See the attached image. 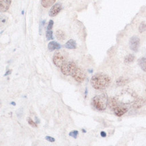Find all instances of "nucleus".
<instances>
[{"mask_svg": "<svg viewBox=\"0 0 146 146\" xmlns=\"http://www.w3.org/2000/svg\"><path fill=\"white\" fill-rule=\"evenodd\" d=\"M82 131H83V132H84V133H86V131H85V130H84V129H83Z\"/></svg>", "mask_w": 146, "mask_h": 146, "instance_id": "nucleus-30", "label": "nucleus"}, {"mask_svg": "<svg viewBox=\"0 0 146 146\" xmlns=\"http://www.w3.org/2000/svg\"><path fill=\"white\" fill-rule=\"evenodd\" d=\"M56 37H57V38L59 40L63 41L66 38V35H65L64 32L61 31V30H59V31L56 32Z\"/></svg>", "mask_w": 146, "mask_h": 146, "instance_id": "nucleus-17", "label": "nucleus"}, {"mask_svg": "<svg viewBox=\"0 0 146 146\" xmlns=\"http://www.w3.org/2000/svg\"><path fill=\"white\" fill-rule=\"evenodd\" d=\"M145 92H146V90H145Z\"/></svg>", "mask_w": 146, "mask_h": 146, "instance_id": "nucleus-31", "label": "nucleus"}, {"mask_svg": "<svg viewBox=\"0 0 146 146\" xmlns=\"http://www.w3.org/2000/svg\"><path fill=\"white\" fill-rule=\"evenodd\" d=\"M115 97L119 103L127 106L133 104L138 96L134 90L130 88H126L123 90Z\"/></svg>", "mask_w": 146, "mask_h": 146, "instance_id": "nucleus-2", "label": "nucleus"}, {"mask_svg": "<svg viewBox=\"0 0 146 146\" xmlns=\"http://www.w3.org/2000/svg\"><path fill=\"white\" fill-rule=\"evenodd\" d=\"M46 37L48 40H50L53 38V31H47L46 33Z\"/></svg>", "mask_w": 146, "mask_h": 146, "instance_id": "nucleus-21", "label": "nucleus"}, {"mask_svg": "<svg viewBox=\"0 0 146 146\" xmlns=\"http://www.w3.org/2000/svg\"><path fill=\"white\" fill-rule=\"evenodd\" d=\"M119 104L120 103L119 102V101L117 100L116 97H110V98H108V106L109 107L110 110H115V108L117 107Z\"/></svg>", "mask_w": 146, "mask_h": 146, "instance_id": "nucleus-12", "label": "nucleus"}, {"mask_svg": "<svg viewBox=\"0 0 146 146\" xmlns=\"http://www.w3.org/2000/svg\"><path fill=\"white\" fill-rule=\"evenodd\" d=\"M62 10V5L60 3H55V5L52 6L51 8L49 11V16L50 17H55L61 12V10Z\"/></svg>", "mask_w": 146, "mask_h": 146, "instance_id": "nucleus-9", "label": "nucleus"}, {"mask_svg": "<svg viewBox=\"0 0 146 146\" xmlns=\"http://www.w3.org/2000/svg\"><path fill=\"white\" fill-rule=\"evenodd\" d=\"M128 82V79H126V78L121 77V78H118V80L116 81V85H117V86H124L125 84H127Z\"/></svg>", "mask_w": 146, "mask_h": 146, "instance_id": "nucleus-16", "label": "nucleus"}, {"mask_svg": "<svg viewBox=\"0 0 146 146\" xmlns=\"http://www.w3.org/2000/svg\"><path fill=\"white\" fill-rule=\"evenodd\" d=\"M56 1V0H41V5L45 8L51 6Z\"/></svg>", "mask_w": 146, "mask_h": 146, "instance_id": "nucleus-18", "label": "nucleus"}, {"mask_svg": "<svg viewBox=\"0 0 146 146\" xmlns=\"http://www.w3.org/2000/svg\"><path fill=\"white\" fill-rule=\"evenodd\" d=\"M27 121L28 123H29V124L31 125V127H34V128H36V127H37V125L36 123L35 122V121H33V120H32L31 118H27Z\"/></svg>", "mask_w": 146, "mask_h": 146, "instance_id": "nucleus-22", "label": "nucleus"}, {"mask_svg": "<svg viewBox=\"0 0 146 146\" xmlns=\"http://www.w3.org/2000/svg\"><path fill=\"white\" fill-rule=\"evenodd\" d=\"M11 104H14V105H15V104H15V102H12V103H11Z\"/></svg>", "mask_w": 146, "mask_h": 146, "instance_id": "nucleus-29", "label": "nucleus"}, {"mask_svg": "<svg viewBox=\"0 0 146 146\" xmlns=\"http://www.w3.org/2000/svg\"><path fill=\"white\" fill-rule=\"evenodd\" d=\"M110 77L103 73H98L94 75L90 80L92 86L98 90L106 89L110 85Z\"/></svg>", "mask_w": 146, "mask_h": 146, "instance_id": "nucleus-1", "label": "nucleus"}, {"mask_svg": "<svg viewBox=\"0 0 146 146\" xmlns=\"http://www.w3.org/2000/svg\"><path fill=\"white\" fill-rule=\"evenodd\" d=\"M146 104V98H143V97H137L136 98V100H135V102L133 103V107L135 108H141L142 106Z\"/></svg>", "mask_w": 146, "mask_h": 146, "instance_id": "nucleus-10", "label": "nucleus"}, {"mask_svg": "<svg viewBox=\"0 0 146 146\" xmlns=\"http://www.w3.org/2000/svg\"><path fill=\"white\" fill-rule=\"evenodd\" d=\"M100 135H101V136L102 137H105L106 136V133L105 132H104V131H102L100 133Z\"/></svg>", "mask_w": 146, "mask_h": 146, "instance_id": "nucleus-26", "label": "nucleus"}, {"mask_svg": "<svg viewBox=\"0 0 146 146\" xmlns=\"http://www.w3.org/2000/svg\"><path fill=\"white\" fill-rule=\"evenodd\" d=\"M113 111L116 116L120 117H122L123 115H125L128 111V108L126 107V105H124V104H122L120 103L119 105L115 108V110Z\"/></svg>", "mask_w": 146, "mask_h": 146, "instance_id": "nucleus-8", "label": "nucleus"}, {"mask_svg": "<svg viewBox=\"0 0 146 146\" xmlns=\"http://www.w3.org/2000/svg\"><path fill=\"white\" fill-rule=\"evenodd\" d=\"M12 0H0V11L1 12H5L8 10Z\"/></svg>", "mask_w": 146, "mask_h": 146, "instance_id": "nucleus-11", "label": "nucleus"}, {"mask_svg": "<svg viewBox=\"0 0 146 146\" xmlns=\"http://www.w3.org/2000/svg\"><path fill=\"white\" fill-rule=\"evenodd\" d=\"M77 69V65L73 61H67L63 63L61 67V72L65 76H72Z\"/></svg>", "mask_w": 146, "mask_h": 146, "instance_id": "nucleus-4", "label": "nucleus"}, {"mask_svg": "<svg viewBox=\"0 0 146 146\" xmlns=\"http://www.w3.org/2000/svg\"><path fill=\"white\" fill-rule=\"evenodd\" d=\"M138 65L143 72H146V57H141L137 60Z\"/></svg>", "mask_w": 146, "mask_h": 146, "instance_id": "nucleus-15", "label": "nucleus"}, {"mask_svg": "<svg viewBox=\"0 0 146 146\" xmlns=\"http://www.w3.org/2000/svg\"><path fill=\"white\" fill-rule=\"evenodd\" d=\"M108 98L106 93H102L96 95L92 98V105L94 107L99 111L106 110L108 106Z\"/></svg>", "mask_w": 146, "mask_h": 146, "instance_id": "nucleus-3", "label": "nucleus"}, {"mask_svg": "<svg viewBox=\"0 0 146 146\" xmlns=\"http://www.w3.org/2000/svg\"><path fill=\"white\" fill-rule=\"evenodd\" d=\"M53 61L56 67H61L63 63L65 62V57L62 52L57 50V51H55L53 55Z\"/></svg>", "mask_w": 146, "mask_h": 146, "instance_id": "nucleus-5", "label": "nucleus"}, {"mask_svg": "<svg viewBox=\"0 0 146 146\" xmlns=\"http://www.w3.org/2000/svg\"><path fill=\"white\" fill-rule=\"evenodd\" d=\"M135 60V56L132 54H129V55H127L124 59V62L126 64H129V63H132Z\"/></svg>", "mask_w": 146, "mask_h": 146, "instance_id": "nucleus-19", "label": "nucleus"}, {"mask_svg": "<svg viewBox=\"0 0 146 146\" xmlns=\"http://www.w3.org/2000/svg\"><path fill=\"white\" fill-rule=\"evenodd\" d=\"M72 76L76 81L79 82V83H82L86 78V74L85 71L81 67H77L76 71L74 72Z\"/></svg>", "mask_w": 146, "mask_h": 146, "instance_id": "nucleus-6", "label": "nucleus"}, {"mask_svg": "<svg viewBox=\"0 0 146 146\" xmlns=\"http://www.w3.org/2000/svg\"><path fill=\"white\" fill-rule=\"evenodd\" d=\"M45 139L49 142H54L55 141V139H54L53 137H50V136H46Z\"/></svg>", "mask_w": 146, "mask_h": 146, "instance_id": "nucleus-25", "label": "nucleus"}, {"mask_svg": "<svg viewBox=\"0 0 146 146\" xmlns=\"http://www.w3.org/2000/svg\"><path fill=\"white\" fill-rule=\"evenodd\" d=\"M85 95H86H86H87V89H86V92H85Z\"/></svg>", "mask_w": 146, "mask_h": 146, "instance_id": "nucleus-28", "label": "nucleus"}, {"mask_svg": "<svg viewBox=\"0 0 146 146\" xmlns=\"http://www.w3.org/2000/svg\"><path fill=\"white\" fill-rule=\"evenodd\" d=\"M61 48V45L55 41H51L48 44V49L50 51H53L55 50H59Z\"/></svg>", "mask_w": 146, "mask_h": 146, "instance_id": "nucleus-13", "label": "nucleus"}, {"mask_svg": "<svg viewBox=\"0 0 146 146\" xmlns=\"http://www.w3.org/2000/svg\"><path fill=\"white\" fill-rule=\"evenodd\" d=\"M65 48H68V49H75L77 47L76 42L73 39H70L63 45Z\"/></svg>", "mask_w": 146, "mask_h": 146, "instance_id": "nucleus-14", "label": "nucleus"}, {"mask_svg": "<svg viewBox=\"0 0 146 146\" xmlns=\"http://www.w3.org/2000/svg\"><path fill=\"white\" fill-rule=\"evenodd\" d=\"M69 135H70V136L72 137L75 138V139H76L77 136H78V131H73L70 132Z\"/></svg>", "mask_w": 146, "mask_h": 146, "instance_id": "nucleus-23", "label": "nucleus"}, {"mask_svg": "<svg viewBox=\"0 0 146 146\" xmlns=\"http://www.w3.org/2000/svg\"><path fill=\"white\" fill-rule=\"evenodd\" d=\"M140 44V40L139 37L134 36H132L129 40V47L132 50L137 52L139 48Z\"/></svg>", "mask_w": 146, "mask_h": 146, "instance_id": "nucleus-7", "label": "nucleus"}, {"mask_svg": "<svg viewBox=\"0 0 146 146\" xmlns=\"http://www.w3.org/2000/svg\"><path fill=\"white\" fill-rule=\"evenodd\" d=\"M53 21L52 20H50L49 22H48V27H47L48 31H51L52 29H53Z\"/></svg>", "mask_w": 146, "mask_h": 146, "instance_id": "nucleus-24", "label": "nucleus"}, {"mask_svg": "<svg viewBox=\"0 0 146 146\" xmlns=\"http://www.w3.org/2000/svg\"><path fill=\"white\" fill-rule=\"evenodd\" d=\"M146 31V24L144 22H142L141 24H140L139 27V33H143L144 31Z\"/></svg>", "mask_w": 146, "mask_h": 146, "instance_id": "nucleus-20", "label": "nucleus"}, {"mask_svg": "<svg viewBox=\"0 0 146 146\" xmlns=\"http://www.w3.org/2000/svg\"><path fill=\"white\" fill-rule=\"evenodd\" d=\"M11 72H12V70H10V71H8V72H7L6 74H5L4 75V76H7V75H8V74H10Z\"/></svg>", "mask_w": 146, "mask_h": 146, "instance_id": "nucleus-27", "label": "nucleus"}]
</instances>
